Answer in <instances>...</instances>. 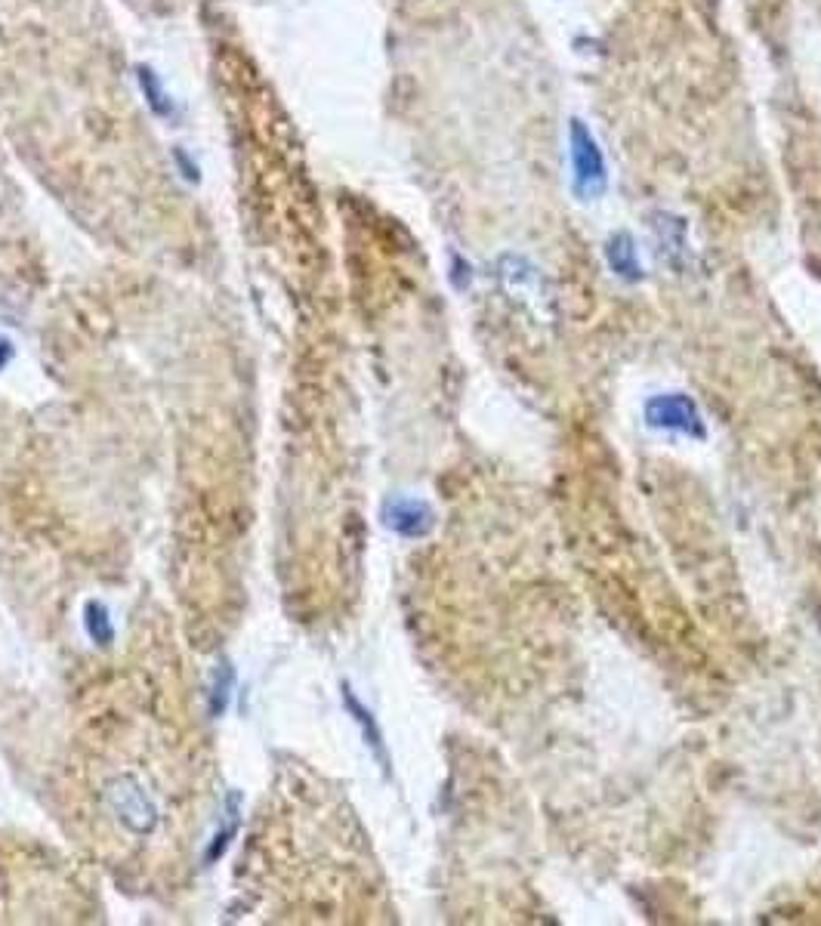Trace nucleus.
I'll return each mask as SVG.
<instances>
[{
  "label": "nucleus",
  "mask_w": 821,
  "mask_h": 926,
  "mask_svg": "<svg viewBox=\"0 0 821 926\" xmlns=\"http://www.w3.org/2000/svg\"><path fill=\"white\" fill-rule=\"evenodd\" d=\"M568 158H571V189L581 198H599L609 186V167L599 142L581 118L568 121Z\"/></svg>",
  "instance_id": "nucleus-1"
},
{
  "label": "nucleus",
  "mask_w": 821,
  "mask_h": 926,
  "mask_svg": "<svg viewBox=\"0 0 821 926\" xmlns=\"http://www.w3.org/2000/svg\"><path fill=\"white\" fill-rule=\"evenodd\" d=\"M646 417L652 426H664V430H680L689 436H704V426L698 417V408L689 396H655L646 405Z\"/></svg>",
  "instance_id": "nucleus-2"
},
{
  "label": "nucleus",
  "mask_w": 821,
  "mask_h": 926,
  "mask_svg": "<svg viewBox=\"0 0 821 926\" xmlns=\"http://www.w3.org/2000/svg\"><path fill=\"white\" fill-rule=\"evenodd\" d=\"M136 84H139V93L146 99L149 112L161 121H176L180 118V109H176V99L170 96V90L164 87L161 75L152 68V65H136Z\"/></svg>",
  "instance_id": "nucleus-3"
},
{
  "label": "nucleus",
  "mask_w": 821,
  "mask_h": 926,
  "mask_svg": "<svg viewBox=\"0 0 821 926\" xmlns=\"http://www.w3.org/2000/svg\"><path fill=\"white\" fill-rule=\"evenodd\" d=\"M386 525L405 534V538H420V534L433 528V510L420 501H392L386 510Z\"/></svg>",
  "instance_id": "nucleus-4"
},
{
  "label": "nucleus",
  "mask_w": 821,
  "mask_h": 926,
  "mask_svg": "<svg viewBox=\"0 0 821 926\" xmlns=\"http://www.w3.org/2000/svg\"><path fill=\"white\" fill-rule=\"evenodd\" d=\"M605 257H609V266L627 278V281H639L642 278V266H639V254H636V241L630 232H615L609 241H605Z\"/></svg>",
  "instance_id": "nucleus-5"
},
{
  "label": "nucleus",
  "mask_w": 821,
  "mask_h": 926,
  "mask_svg": "<svg viewBox=\"0 0 821 926\" xmlns=\"http://www.w3.org/2000/svg\"><path fill=\"white\" fill-rule=\"evenodd\" d=\"M343 698H346V707H349L352 714H355V720L362 723V729H365V735H368L371 747H374V751H377V757H380V760L386 763V751H383V735H380V729L374 726L371 714H368V710H365V707L359 704V698H355V695H352L349 689H343Z\"/></svg>",
  "instance_id": "nucleus-6"
},
{
  "label": "nucleus",
  "mask_w": 821,
  "mask_h": 926,
  "mask_svg": "<svg viewBox=\"0 0 821 926\" xmlns=\"http://www.w3.org/2000/svg\"><path fill=\"white\" fill-rule=\"evenodd\" d=\"M87 633L96 639V643H102V646H109L112 639H115L112 618H109V612H105V605H99V602L87 605Z\"/></svg>",
  "instance_id": "nucleus-7"
},
{
  "label": "nucleus",
  "mask_w": 821,
  "mask_h": 926,
  "mask_svg": "<svg viewBox=\"0 0 821 926\" xmlns=\"http://www.w3.org/2000/svg\"><path fill=\"white\" fill-rule=\"evenodd\" d=\"M173 164H176V170L183 173L186 183H201V167H198V161H195L183 146L173 149Z\"/></svg>",
  "instance_id": "nucleus-8"
},
{
  "label": "nucleus",
  "mask_w": 821,
  "mask_h": 926,
  "mask_svg": "<svg viewBox=\"0 0 821 926\" xmlns=\"http://www.w3.org/2000/svg\"><path fill=\"white\" fill-rule=\"evenodd\" d=\"M13 359V346H10V340H0V371L7 368V362Z\"/></svg>",
  "instance_id": "nucleus-9"
}]
</instances>
